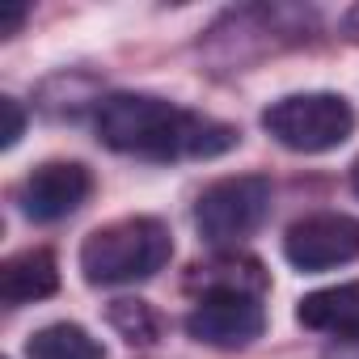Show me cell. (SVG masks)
I'll use <instances>...</instances> for the list:
<instances>
[{
  "label": "cell",
  "instance_id": "13",
  "mask_svg": "<svg viewBox=\"0 0 359 359\" xmlns=\"http://www.w3.org/2000/svg\"><path fill=\"white\" fill-rule=\"evenodd\" d=\"M0 110H5V135H0V144H5V148H13V144L22 140V131H26V114H22V106H18L13 97H5V102H0Z\"/></svg>",
  "mask_w": 359,
  "mask_h": 359
},
{
  "label": "cell",
  "instance_id": "14",
  "mask_svg": "<svg viewBox=\"0 0 359 359\" xmlns=\"http://www.w3.org/2000/svg\"><path fill=\"white\" fill-rule=\"evenodd\" d=\"M22 22H26V9H9L5 18H0V34H13Z\"/></svg>",
  "mask_w": 359,
  "mask_h": 359
},
{
  "label": "cell",
  "instance_id": "12",
  "mask_svg": "<svg viewBox=\"0 0 359 359\" xmlns=\"http://www.w3.org/2000/svg\"><path fill=\"white\" fill-rule=\"evenodd\" d=\"M110 325L131 342V346H152L161 334V317L152 313L148 300H114L110 304Z\"/></svg>",
  "mask_w": 359,
  "mask_h": 359
},
{
  "label": "cell",
  "instance_id": "17",
  "mask_svg": "<svg viewBox=\"0 0 359 359\" xmlns=\"http://www.w3.org/2000/svg\"><path fill=\"white\" fill-rule=\"evenodd\" d=\"M346 342H351V346H359V334H351V338H346Z\"/></svg>",
  "mask_w": 359,
  "mask_h": 359
},
{
  "label": "cell",
  "instance_id": "2",
  "mask_svg": "<svg viewBox=\"0 0 359 359\" xmlns=\"http://www.w3.org/2000/svg\"><path fill=\"white\" fill-rule=\"evenodd\" d=\"M173 258V237L156 216H127L114 224H102L81 245V271L93 287L135 283L165 271Z\"/></svg>",
  "mask_w": 359,
  "mask_h": 359
},
{
  "label": "cell",
  "instance_id": "16",
  "mask_svg": "<svg viewBox=\"0 0 359 359\" xmlns=\"http://www.w3.org/2000/svg\"><path fill=\"white\" fill-rule=\"evenodd\" d=\"M351 187H355V195H359V161H355V169H351Z\"/></svg>",
  "mask_w": 359,
  "mask_h": 359
},
{
  "label": "cell",
  "instance_id": "1",
  "mask_svg": "<svg viewBox=\"0 0 359 359\" xmlns=\"http://www.w3.org/2000/svg\"><path fill=\"white\" fill-rule=\"evenodd\" d=\"M97 135L114 152H135L152 161L177 156H220L241 135L229 123L191 114L152 93H114L97 106Z\"/></svg>",
  "mask_w": 359,
  "mask_h": 359
},
{
  "label": "cell",
  "instance_id": "8",
  "mask_svg": "<svg viewBox=\"0 0 359 359\" xmlns=\"http://www.w3.org/2000/svg\"><path fill=\"white\" fill-rule=\"evenodd\" d=\"M296 321L309 325V330H317V334H338V338L359 334V279L309 292L296 304Z\"/></svg>",
  "mask_w": 359,
  "mask_h": 359
},
{
  "label": "cell",
  "instance_id": "3",
  "mask_svg": "<svg viewBox=\"0 0 359 359\" xmlns=\"http://www.w3.org/2000/svg\"><path fill=\"white\" fill-rule=\"evenodd\" d=\"M262 127L292 152H330L355 135V110L342 93H292L266 106Z\"/></svg>",
  "mask_w": 359,
  "mask_h": 359
},
{
  "label": "cell",
  "instance_id": "6",
  "mask_svg": "<svg viewBox=\"0 0 359 359\" xmlns=\"http://www.w3.org/2000/svg\"><path fill=\"white\" fill-rule=\"evenodd\" d=\"M266 330V313L258 296H241V292H208L199 296V304L187 317V334L195 342L208 346H250L254 338H262Z\"/></svg>",
  "mask_w": 359,
  "mask_h": 359
},
{
  "label": "cell",
  "instance_id": "5",
  "mask_svg": "<svg viewBox=\"0 0 359 359\" xmlns=\"http://www.w3.org/2000/svg\"><path fill=\"white\" fill-rule=\"evenodd\" d=\"M283 254L296 271H330L359 258V220L342 212H317L287 229Z\"/></svg>",
  "mask_w": 359,
  "mask_h": 359
},
{
  "label": "cell",
  "instance_id": "4",
  "mask_svg": "<svg viewBox=\"0 0 359 359\" xmlns=\"http://www.w3.org/2000/svg\"><path fill=\"white\" fill-rule=\"evenodd\" d=\"M271 216V182L262 173H237L212 182L195 203V224L208 245H237Z\"/></svg>",
  "mask_w": 359,
  "mask_h": 359
},
{
  "label": "cell",
  "instance_id": "15",
  "mask_svg": "<svg viewBox=\"0 0 359 359\" xmlns=\"http://www.w3.org/2000/svg\"><path fill=\"white\" fill-rule=\"evenodd\" d=\"M342 30H346V39H355V43H359V5L342 18Z\"/></svg>",
  "mask_w": 359,
  "mask_h": 359
},
{
  "label": "cell",
  "instance_id": "7",
  "mask_svg": "<svg viewBox=\"0 0 359 359\" xmlns=\"http://www.w3.org/2000/svg\"><path fill=\"white\" fill-rule=\"evenodd\" d=\"M89 195H93V173L81 161H47L22 182L18 203L30 220L55 224V220L72 216Z\"/></svg>",
  "mask_w": 359,
  "mask_h": 359
},
{
  "label": "cell",
  "instance_id": "9",
  "mask_svg": "<svg viewBox=\"0 0 359 359\" xmlns=\"http://www.w3.org/2000/svg\"><path fill=\"white\" fill-rule=\"evenodd\" d=\"M60 287V266L51 250H22L0 266V296L5 304H30L47 300Z\"/></svg>",
  "mask_w": 359,
  "mask_h": 359
},
{
  "label": "cell",
  "instance_id": "11",
  "mask_svg": "<svg viewBox=\"0 0 359 359\" xmlns=\"http://www.w3.org/2000/svg\"><path fill=\"white\" fill-rule=\"evenodd\" d=\"M26 359H106V351L89 330L72 321H55L26 342Z\"/></svg>",
  "mask_w": 359,
  "mask_h": 359
},
{
  "label": "cell",
  "instance_id": "10",
  "mask_svg": "<svg viewBox=\"0 0 359 359\" xmlns=\"http://www.w3.org/2000/svg\"><path fill=\"white\" fill-rule=\"evenodd\" d=\"M187 283H191V287H203V296H208V292H241V296H262V292H266L262 266H258L254 258H237V254L199 262Z\"/></svg>",
  "mask_w": 359,
  "mask_h": 359
}]
</instances>
